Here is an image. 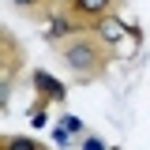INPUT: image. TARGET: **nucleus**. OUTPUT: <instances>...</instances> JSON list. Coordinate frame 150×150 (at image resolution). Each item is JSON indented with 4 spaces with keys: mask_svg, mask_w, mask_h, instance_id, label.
I'll return each mask as SVG.
<instances>
[{
    "mask_svg": "<svg viewBox=\"0 0 150 150\" xmlns=\"http://www.w3.org/2000/svg\"><path fill=\"white\" fill-rule=\"evenodd\" d=\"M60 64L75 75V83H94L109 71V64L116 60V49H112L105 38H98L94 30H75L71 38L56 41L53 45Z\"/></svg>",
    "mask_w": 150,
    "mask_h": 150,
    "instance_id": "obj_1",
    "label": "nucleus"
},
{
    "mask_svg": "<svg viewBox=\"0 0 150 150\" xmlns=\"http://www.w3.org/2000/svg\"><path fill=\"white\" fill-rule=\"evenodd\" d=\"M23 68H26V53H23L19 38L4 26L0 30V109L4 112L11 105V90H15V79H19Z\"/></svg>",
    "mask_w": 150,
    "mask_h": 150,
    "instance_id": "obj_2",
    "label": "nucleus"
},
{
    "mask_svg": "<svg viewBox=\"0 0 150 150\" xmlns=\"http://www.w3.org/2000/svg\"><path fill=\"white\" fill-rule=\"evenodd\" d=\"M124 4H128V0H64L60 8H64L83 30H94L98 23H105L109 15H120Z\"/></svg>",
    "mask_w": 150,
    "mask_h": 150,
    "instance_id": "obj_3",
    "label": "nucleus"
},
{
    "mask_svg": "<svg viewBox=\"0 0 150 150\" xmlns=\"http://www.w3.org/2000/svg\"><path fill=\"white\" fill-rule=\"evenodd\" d=\"M30 83H34V94H38V101H34V105H41V109H45V105H60V101L68 98L64 83H56V79L45 71V68H38V71L30 75Z\"/></svg>",
    "mask_w": 150,
    "mask_h": 150,
    "instance_id": "obj_4",
    "label": "nucleus"
},
{
    "mask_svg": "<svg viewBox=\"0 0 150 150\" xmlns=\"http://www.w3.org/2000/svg\"><path fill=\"white\" fill-rule=\"evenodd\" d=\"M8 4H15L23 15H30V19H49L64 4V0H8Z\"/></svg>",
    "mask_w": 150,
    "mask_h": 150,
    "instance_id": "obj_5",
    "label": "nucleus"
},
{
    "mask_svg": "<svg viewBox=\"0 0 150 150\" xmlns=\"http://www.w3.org/2000/svg\"><path fill=\"white\" fill-rule=\"evenodd\" d=\"M0 150H49L45 143H38L30 135H4L0 139Z\"/></svg>",
    "mask_w": 150,
    "mask_h": 150,
    "instance_id": "obj_6",
    "label": "nucleus"
},
{
    "mask_svg": "<svg viewBox=\"0 0 150 150\" xmlns=\"http://www.w3.org/2000/svg\"><path fill=\"white\" fill-rule=\"evenodd\" d=\"M60 128L71 135V131H83V120H79V116H64V120H60Z\"/></svg>",
    "mask_w": 150,
    "mask_h": 150,
    "instance_id": "obj_7",
    "label": "nucleus"
},
{
    "mask_svg": "<svg viewBox=\"0 0 150 150\" xmlns=\"http://www.w3.org/2000/svg\"><path fill=\"white\" fill-rule=\"evenodd\" d=\"M83 150H109V146H105L98 135H83Z\"/></svg>",
    "mask_w": 150,
    "mask_h": 150,
    "instance_id": "obj_8",
    "label": "nucleus"
}]
</instances>
